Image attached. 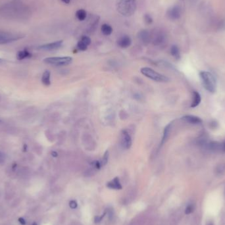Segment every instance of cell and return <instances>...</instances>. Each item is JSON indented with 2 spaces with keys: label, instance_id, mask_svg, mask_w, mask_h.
<instances>
[{
  "label": "cell",
  "instance_id": "cell-1",
  "mask_svg": "<svg viewBox=\"0 0 225 225\" xmlns=\"http://www.w3.org/2000/svg\"><path fill=\"white\" fill-rule=\"evenodd\" d=\"M28 10L26 6L21 3L13 2L3 5L0 9V13L11 19H21L27 15Z\"/></svg>",
  "mask_w": 225,
  "mask_h": 225
},
{
  "label": "cell",
  "instance_id": "cell-2",
  "mask_svg": "<svg viewBox=\"0 0 225 225\" xmlns=\"http://www.w3.org/2000/svg\"><path fill=\"white\" fill-rule=\"evenodd\" d=\"M137 8L136 0H117V9L118 13L124 16H130Z\"/></svg>",
  "mask_w": 225,
  "mask_h": 225
},
{
  "label": "cell",
  "instance_id": "cell-3",
  "mask_svg": "<svg viewBox=\"0 0 225 225\" xmlns=\"http://www.w3.org/2000/svg\"><path fill=\"white\" fill-rule=\"evenodd\" d=\"M200 75L204 88L211 93L214 92L216 90V82L212 74L207 71H202Z\"/></svg>",
  "mask_w": 225,
  "mask_h": 225
},
{
  "label": "cell",
  "instance_id": "cell-4",
  "mask_svg": "<svg viewBox=\"0 0 225 225\" xmlns=\"http://www.w3.org/2000/svg\"><path fill=\"white\" fill-rule=\"evenodd\" d=\"M140 71L142 74H144L146 77H148L154 81L159 82H166L169 81V78L166 76L156 72V71L152 69V68H142Z\"/></svg>",
  "mask_w": 225,
  "mask_h": 225
},
{
  "label": "cell",
  "instance_id": "cell-5",
  "mask_svg": "<svg viewBox=\"0 0 225 225\" xmlns=\"http://www.w3.org/2000/svg\"><path fill=\"white\" fill-rule=\"evenodd\" d=\"M72 61L73 58L71 57H53L44 59V63L56 66L67 65L72 63Z\"/></svg>",
  "mask_w": 225,
  "mask_h": 225
},
{
  "label": "cell",
  "instance_id": "cell-6",
  "mask_svg": "<svg viewBox=\"0 0 225 225\" xmlns=\"http://www.w3.org/2000/svg\"><path fill=\"white\" fill-rule=\"evenodd\" d=\"M22 36L17 34L8 32H0V44H8L21 39Z\"/></svg>",
  "mask_w": 225,
  "mask_h": 225
},
{
  "label": "cell",
  "instance_id": "cell-7",
  "mask_svg": "<svg viewBox=\"0 0 225 225\" xmlns=\"http://www.w3.org/2000/svg\"><path fill=\"white\" fill-rule=\"evenodd\" d=\"M166 40L165 33L161 29L155 28L151 33V41L155 46L161 45Z\"/></svg>",
  "mask_w": 225,
  "mask_h": 225
},
{
  "label": "cell",
  "instance_id": "cell-8",
  "mask_svg": "<svg viewBox=\"0 0 225 225\" xmlns=\"http://www.w3.org/2000/svg\"><path fill=\"white\" fill-rule=\"evenodd\" d=\"M99 21H100V16L95 15H90L86 25L87 32H92L94 31L98 27Z\"/></svg>",
  "mask_w": 225,
  "mask_h": 225
},
{
  "label": "cell",
  "instance_id": "cell-9",
  "mask_svg": "<svg viewBox=\"0 0 225 225\" xmlns=\"http://www.w3.org/2000/svg\"><path fill=\"white\" fill-rule=\"evenodd\" d=\"M166 15L170 20H175L178 19L181 16V9L178 5L173 6L166 12Z\"/></svg>",
  "mask_w": 225,
  "mask_h": 225
},
{
  "label": "cell",
  "instance_id": "cell-10",
  "mask_svg": "<svg viewBox=\"0 0 225 225\" xmlns=\"http://www.w3.org/2000/svg\"><path fill=\"white\" fill-rule=\"evenodd\" d=\"M121 144L124 149H129L132 146V138L127 130H122L121 133Z\"/></svg>",
  "mask_w": 225,
  "mask_h": 225
},
{
  "label": "cell",
  "instance_id": "cell-11",
  "mask_svg": "<svg viewBox=\"0 0 225 225\" xmlns=\"http://www.w3.org/2000/svg\"><path fill=\"white\" fill-rule=\"evenodd\" d=\"M63 44V40H59L57 41V42H54L49 44H44L38 47V49L41 50H44V51H52V50H56L60 48Z\"/></svg>",
  "mask_w": 225,
  "mask_h": 225
},
{
  "label": "cell",
  "instance_id": "cell-12",
  "mask_svg": "<svg viewBox=\"0 0 225 225\" xmlns=\"http://www.w3.org/2000/svg\"><path fill=\"white\" fill-rule=\"evenodd\" d=\"M132 40L127 35H123L121 36L117 41V44L119 47L122 48H127L131 45Z\"/></svg>",
  "mask_w": 225,
  "mask_h": 225
},
{
  "label": "cell",
  "instance_id": "cell-13",
  "mask_svg": "<svg viewBox=\"0 0 225 225\" xmlns=\"http://www.w3.org/2000/svg\"><path fill=\"white\" fill-rule=\"evenodd\" d=\"M138 38L144 44H148L151 42V33L147 30H143L138 32Z\"/></svg>",
  "mask_w": 225,
  "mask_h": 225
},
{
  "label": "cell",
  "instance_id": "cell-14",
  "mask_svg": "<svg viewBox=\"0 0 225 225\" xmlns=\"http://www.w3.org/2000/svg\"><path fill=\"white\" fill-rule=\"evenodd\" d=\"M182 120L193 124H198L202 123V120L200 117L195 115H185L182 117Z\"/></svg>",
  "mask_w": 225,
  "mask_h": 225
},
{
  "label": "cell",
  "instance_id": "cell-15",
  "mask_svg": "<svg viewBox=\"0 0 225 225\" xmlns=\"http://www.w3.org/2000/svg\"><path fill=\"white\" fill-rule=\"evenodd\" d=\"M32 54L27 49H24L23 50L19 51L17 53H16V59L18 60L29 59V58L32 57Z\"/></svg>",
  "mask_w": 225,
  "mask_h": 225
},
{
  "label": "cell",
  "instance_id": "cell-16",
  "mask_svg": "<svg viewBox=\"0 0 225 225\" xmlns=\"http://www.w3.org/2000/svg\"><path fill=\"white\" fill-rule=\"evenodd\" d=\"M107 187L110 188L111 189H115V190H121L122 189V186L119 181V178L118 177H115V178L110 181V182L107 183Z\"/></svg>",
  "mask_w": 225,
  "mask_h": 225
},
{
  "label": "cell",
  "instance_id": "cell-17",
  "mask_svg": "<svg viewBox=\"0 0 225 225\" xmlns=\"http://www.w3.org/2000/svg\"><path fill=\"white\" fill-rule=\"evenodd\" d=\"M51 73L49 70H46L42 74V82L44 85L46 86H49L51 84Z\"/></svg>",
  "mask_w": 225,
  "mask_h": 225
},
{
  "label": "cell",
  "instance_id": "cell-18",
  "mask_svg": "<svg viewBox=\"0 0 225 225\" xmlns=\"http://www.w3.org/2000/svg\"><path fill=\"white\" fill-rule=\"evenodd\" d=\"M201 100H202V98H201L200 94L197 92L196 91H194L193 92V100H192V105H191V107H196L198 105Z\"/></svg>",
  "mask_w": 225,
  "mask_h": 225
},
{
  "label": "cell",
  "instance_id": "cell-19",
  "mask_svg": "<svg viewBox=\"0 0 225 225\" xmlns=\"http://www.w3.org/2000/svg\"><path fill=\"white\" fill-rule=\"evenodd\" d=\"M172 122H170V123H169L168 125H166V127L165 128L164 131H163V138H162L161 143V145H163V144H164L166 140H167L170 131V128H171V127H172Z\"/></svg>",
  "mask_w": 225,
  "mask_h": 225
},
{
  "label": "cell",
  "instance_id": "cell-20",
  "mask_svg": "<svg viewBox=\"0 0 225 225\" xmlns=\"http://www.w3.org/2000/svg\"><path fill=\"white\" fill-rule=\"evenodd\" d=\"M101 32L105 36L111 35L112 32V28L111 25L105 23L101 26Z\"/></svg>",
  "mask_w": 225,
  "mask_h": 225
},
{
  "label": "cell",
  "instance_id": "cell-21",
  "mask_svg": "<svg viewBox=\"0 0 225 225\" xmlns=\"http://www.w3.org/2000/svg\"><path fill=\"white\" fill-rule=\"evenodd\" d=\"M76 16L78 20L83 21L87 17V13L84 9H79L76 12Z\"/></svg>",
  "mask_w": 225,
  "mask_h": 225
},
{
  "label": "cell",
  "instance_id": "cell-22",
  "mask_svg": "<svg viewBox=\"0 0 225 225\" xmlns=\"http://www.w3.org/2000/svg\"><path fill=\"white\" fill-rule=\"evenodd\" d=\"M170 53L176 59H179L180 58V53L179 48L176 46L174 45L170 47Z\"/></svg>",
  "mask_w": 225,
  "mask_h": 225
},
{
  "label": "cell",
  "instance_id": "cell-23",
  "mask_svg": "<svg viewBox=\"0 0 225 225\" xmlns=\"http://www.w3.org/2000/svg\"><path fill=\"white\" fill-rule=\"evenodd\" d=\"M77 48L80 51H86L88 48V46L80 40L79 42L77 44Z\"/></svg>",
  "mask_w": 225,
  "mask_h": 225
},
{
  "label": "cell",
  "instance_id": "cell-24",
  "mask_svg": "<svg viewBox=\"0 0 225 225\" xmlns=\"http://www.w3.org/2000/svg\"><path fill=\"white\" fill-rule=\"evenodd\" d=\"M108 159H109V152L106 151L105 153L104 157H103V158H102L101 161L100 162L101 166H105V165L107 164V162H108Z\"/></svg>",
  "mask_w": 225,
  "mask_h": 225
},
{
  "label": "cell",
  "instance_id": "cell-25",
  "mask_svg": "<svg viewBox=\"0 0 225 225\" xmlns=\"http://www.w3.org/2000/svg\"><path fill=\"white\" fill-rule=\"evenodd\" d=\"M80 40L82 41V42H83L85 44H86V45L88 46L90 45V44H91L92 41H91V39L90 37H88L87 36H82Z\"/></svg>",
  "mask_w": 225,
  "mask_h": 225
},
{
  "label": "cell",
  "instance_id": "cell-26",
  "mask_svg": "<svg viewBox=\"0 0 225 225\" xmlns=\"http://www.w3.org/2000/svg\"><path fill=\"white\" fill-rule=\"evenodd\" d=\"M194 209V205L192 204H190V205L188 206L185 209V213L186 214H189L190 213H192Z\"/></svg>",
  "mask_w": 225,
  "mask_h": 225
},
{
  "label": "cell",
  "instance_id": "cell-27",
  "mask_svg": "<svg viewBox=\"0 0 225 225\" xmlns=\"http://www.w3.org/2000/svg\"><path fill=\"white\" fill-rule=\"evenodd\" d=\"M144 20H145V22L148 24V25H151V24L153 22L152 17L148 14H146L144 15Z\"/></svg>",
  "mask_w": 225,
  "mask_h": 225
},
{
  "label": "cell",
  "instance_id": "cell-28",
  "mask_svg": "<svg viewBox=\"0 0 225 225\" xmlns=\"http://www.w3.org/2000/svg\"><path fill=\"white\" fill-rule=\"evenodd\" d=\"M77 203H76V201H74V200H72V201H70V202H69V206H70V207L71 208V209H76V208L77 207Z\"/></svg>",
  "mask_w": 225,
  "mask_h": 225
},
{
  "label": "cell",
  "instance_id": "cell-29",
  "mask_svg": "<svg viewBox=\"0 0 225 225\" xmlns=\"http://www.w3.org/2000/svg\"><path fill=\"white\" fill-rule=\"evenodd\" d=\"M5 159H6V156L5 155V153H3V152L0 151V163L2 164V163H4L5 161Z\"/></svg>",
  "mask_w": 225,
  "mask_h": 225
},
{
  "label": "cell",
  "instance_id": "cell-30",
  "mask_svg": "<svg viewBox=\"0 0 225 225\" xmlns=\"http://www.w3.org/2000/svg\"><path fill=\"white\" fill-rule=\"evenodd\" d=\"M93 165L95 166L97 169H100L101 167V165L100 161H94L93 163Z\"/></svg>",
  "mask_w": 225,
  "mask_h": 225
},
{
  "label": "cell",
  "instance_id": "cell-31",
  "mask_svg": "<svg viewBox=\"0 0 225 225\" xmlns=\"http://www.w3.org/2000/svg\"><path fill=\"white\" fill-rule=\"evenodd\" d=\"M19 222L22 225H25L26 224V220L23 219V218H19Z\"/></svg>",
  "mask_w": 225,
  "mask_h": 225
},
{
  "label": "cell",
  "instance_id": "cell-32",
  "mask_svg": "<svg viewBox=\"0 0 225 225\" xmlns=\"http://www.w3.org/2000/svg\"><path fill=\"white\" fill-rule=\"evenodd\" d=\"M222 152H225V141L222 143Z\"/></svg>",
  "mask_w": 225,
  "mask_h": 225
},
{
  "label": "cell",
  "instance_id": "cell-33",
  "mask_svg": "<svg viewBox=\"0 0 225 225\" xmlns=\"http://www.w3.org/2000/svg\"><path fill=\"white\" fill-rule=\"evenodd\" d=\"M63 3H67V4H69V3L70 2V0H61Z\"/></svg>",
  "mask_w": 225,
  "mask_h": 225
},
{
  "label": "cell",
  "instance_id": "cell-34",
  "mask_svg": "<svg viewBox=\"0 0 225 225\" xmlns=\"http://www.w3.org/2000/svg\"><path fill=\"white\" fill-rule=\"evenodd\" d=\"M52 155L53 157H57V153L56 152H53L52 153Z\"/></svg>",
  "mask_w": 225,
  "mask_h": 225
},
{
  "label": "cell",
  "instance_id": "cell-35",
  "mask_svg": "<svg viewBox=\"0 0 225 225\" xmlns=\"http://www.w3.org/2000/svg\"><path fill=\"white\" fill-rule=\"evenodd\" d=\"M3 61H4V60L2 59H0V63H2V62H3Z\"/></svg>",
  "mask_w": 225,
  "mask_h": 225
},
{
  "label": "cell",
  "instance_id": "cell-36",
  "mask_svg": "<svg viewBox=\"0 0 225 225\" xmlns=\"http://www.w3.org/2000/svg\"><path fill=\"white\" fill-rule=\"evenodd\" d=\"M32 225H38V224L36 223H34Z\"/></svg>",
  "mask_w": 225,
  "mask_h": 225
},
{
  "label": "cell",
  "instance_id": "cell-37",
  "mask_svg": "<svg viewBox=\"0 0 225 225\" xmlns=\"http://www.w3.org/2000/svg\"><path fill=\"white\" fill-rule=\"evenodd\" d=\"M2 121L1 120V119H0V123H2Z\"/></svg>",
  "mask_w": 225,
  "mask_h": 225
},
{
  "label": "cell",
  "instance_id": "cell-38",
  "mask_svg": "<svg viewBox=\"0 0 225 225\" xmlns=\"http://www.w3.org/2000/svg\"><path fill=\"white\" fill-rule=\"evenodd\" d=\"M211 225H213V224H211Z\"/></svg>",
  "mask_w": 225,
  "mask_h": 225
}]
</instances>
